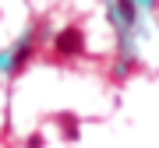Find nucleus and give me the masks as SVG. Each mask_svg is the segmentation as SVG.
<instances>
[{
    "instance_id": "obj_2",
    "label": "nucleus",
    "mask_w": 159,
    "mask_h": 148,
    "mask_svg": "<svg viewBox=\"0 0 159 148\" xmlns=\"http://www.w3.org/2000/svg\"><path fill=\"white\" fill-rule=\"evenodd\" d=\"M29 53H32V42H21L18 53H14V63H11V67H14V71H25V67H29Z\"/></svg>"
},
{
    "instance_id": "obj_4",
    "label": "nucleus",
    "mask_w": 159,
    "mask_h": 148,
    "mask_svg": "<svg viewBox=\"0 0 159 148\" xmlns=\"http://www.w3.org/2000/svg\"><path fill=\"white\" fill-rule=\"evenodd\" d=\"M117 7H120V14H124L127 21H131V18H134V4H131V0H120Z\"/></svg>"
},
{
    "instance_id": "obj_1",
    "label": "nucleus",
    "mask_w": 159,
    "mask_h": 148,
    "mask_svg": "<svg viewBox=\"0 0 159 148\" xmlns=\"http://www.w3.org/2000/svg\"><path fill=\"white\" fill-rule=\"evenodd\" d=\"M53 46H57L60 57H81V50H85V35H81V28H64Z\"/></svg>"
},
{
    "instance_id": "obj_3",
    "label": "nucleus",
    "mask_w": 159,
    "mask_h": 148,
    "mask_svg": "<svg viewBox=\"0 0 159 148\" xmlns=\"http://www.w3.org/2000/svg\"><path fill=\"white\" fill-rule=\"evenodd\" d=\"M57 120H60V131H64V134H67L71 141H74V137H78V124H74V116H71V113H60Z\"/></svg>"
}]
</instances>
